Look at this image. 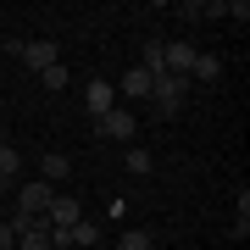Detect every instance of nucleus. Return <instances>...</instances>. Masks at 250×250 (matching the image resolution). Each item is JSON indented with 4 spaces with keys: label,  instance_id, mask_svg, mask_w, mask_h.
Instances as JSON below:
<instances>
[{
    "label": "nucleus",
    "instance_id": "nucleus-17",
    "mask_svg": "<svg viewBox=\"0 0 250 250\" xmlns=\"http://www.w3.org/2000/svg\"><path fill=\"white\" fill-rule=\"evenodd\" d=\"M95 250H106V245H95Z\"/></svg>",
    "mask_w": 250,
    "mask_h": 250
},
{
    "label": "nucleus",
    "instance_id": "nucleus-13",
    "mask_svg": "<svg viewBox=\"0 0 250 250\" xmlns=\"http://www.w3.org/2000/svg\"><path fill=\"white\" fill-rule=\"evenodd\" d=\"M117 250H150V233H139V228L123 233V239H117Z\"/></svg>",
    "mask_w": 250,
    "mask_h": 250
},
{
    "label": "nucleus",
    "instance_id": "nucleus-15",
    "mask_svg": "<svg viewBox=\"0 0 250 250\" xmlns=\"http://www.w3.org/2000/svg\"><path fill=\"white\" fill-rule=\"evenodd\" d=\"M0 250H17V233H11V223H0Z\"/></svg>",
    "mask_w": 250,
    "mask_h": 250
},
{
    "label": "nucleus",
    "instance_id": "nucleus-8",
    "mask_svg": "<svg viewBox=\"0 0 250 250\" xmlns=\"http://www.w3.org/2000/svg\"><path fill=\"white\" fill-rule=\"evenodd\" d=\"M117 95H128V100H150V72H145V67H128L123 83H117Z\"/></svg>",
    "mask_w": 250,
    "mask_h": 250
},
{
    "label": "nucleus",
    "instance_id": "nucleus-12",
    "mask_svg": "<svg viewBox=\"0 0 250 250\" xmlns=\"http://www.w3.org/2000/svg\"><path fill=\"white\" fill-rule=\"evenodd\" d=\"M17 250H56V239H50V233H22Z\"/></svg>",
    "mask_w": 250,
    "mask_h": 250
},
{
    "label": "nucleus",
    "instance_id": "nucleus-14",
    "mask_svg": "<svg viewBox=\"0 0 250 250\" xmlns=\"http://www.w3.org/2000/svg\"><path fill=\"white\" fill-rule=\"evenodd\" d=\"M123 161H128V172H150V150H128Z\"/></svg>",
    "mask_w": 250,
    "mask_h": 250
},
{
    "label": "nucleus",
    "instance_id": "nucleus-7",
    "mask_svg": "<svg viewBox=\"0 0 250 250\" xmlns=\"http://www.w3.org/2000/svg\"><path fill=\"white\" fill-rule=\"evenodd\" d=\"M217 83L223 78V56H211V50H195V62H189V83Z\"/></svg>",
    "mask_w": 250,
    "mask_h": 250
},
{
    "label": "nucleus",
    "instance_id": "nucleus-2",
    "mask_svg": "<svg viewBox=\"0 0 250 250\" xmlns=\"http://www.w3.org/2000/svg\"><path fill=\"white\" fill-rule=\"evenodd\" d=\"M6 50L17 56L22 67H34V72H45V67H56V62H62V50H56L50 39H11Z\"/></svg>",
    "mask_w": 250,
    "mask_h": 250
},
{
    "label": "nucleus",
    "instance_id": "nucleus-6",
    "mask_svg": "<svg viewBox=\"0 0 250 250\" xmlns=\"http://www.w3.org/2000/svg\"><path fill=\"white\" fill-rule=\"evenodd\" d=\"M83 106H89V117H106L117 106V89H111L106 78H89V83H83Z\"/></svg>",
    "mask_w": 250,
    "mask_h": 250
},
{
    "label": "nucleus",
    "instance_id": "nucleus-5",
    "mask_svg": "<svg viewBox=\"0 0 250 250\" xmlns=\"http://www.w3.org/2000/svg\"><path fill=\"white\" fill-rule=\"evenodd\" d=\"M45 223H50V233H62V228H72V223H83L78 195H56V200H50V211H45Z\"/></svg>",
    "mask_w": 250,
    "mask_h": 250
},
{
    "label": "nucleus",
    "instance_id": "nucleus-16",
    "mask_svg": "<svg viewBox=\"0 0 250 250\" xmlns=\"http://www.w3.org/2000/svg\"><path fill=\"white\" fill-rule=\"evenodd\" d=\"M6 189H17V184H11V178H0V195H6Z\"/></svg>",
    "mask_w": 250,
    "mask_h": 250
},
{
    "label": "nucleus",
    "instance_id": "nucleus-3",
    "mask_svg": "<svg viewBox=\"0 0 250 250\" xmlns=\"http://www.w3.org/2000/svg\"><path fill=\"white\" fill-rule=\"evenodd\" d=\"M95 134H100V139H117V145H128V139L139 134V117L128 111V106H111L106 117H95Z\"/></svg>",
    "mask_w": 250,
    "mask_h": 250
},
{
    "label": "nucleus",
    "instance_id": "nucleus-9",
    "mask_svg": "<svg viewBox=\"0 0 250 250\" xmlns=\"http://www.w3.org/2000/svg\"><path fill=\"white\" fill-rule=\"evenodd\" d=\"M39 172H45V184L67 178V172H72V156H62V150H45V161H39Z\"/></svg>",
    "mask_w": 250,
    "mask_h": 250
},
{
    "label": "nucleus",
    "instance_id": "nucleus-1",
    "mask_svg": "<svg viewBox=\"0 0 250 250\" xmlns=\"http://www.w3.org/2000/svg\"><path fill=\"white\" fill-rule=\"evenodd\" d=\"M184 95H189V78H178V72L150 78V106H156V117H172V111L184 106Z\"/></svg>",
    "mask_w": 250,
    "mask_h": 250
},
{
    "label": "nucleus",
    "instance_id": "nucleus-11",
    "mask_svg": "<svg viewBox=\"0 0 250 250\" xmlns=\"http://www.w3.org/2000/svg\"><path fill=\"white\" fill-rule=\"evenodd\" d=\"M39 78H45V89H67V78H72V72L56 62V67H45V72H39Z\"/></svg>",
    "mask_w": 250,
    "mask_h": 250
},
{
    "label": "nucleus",
    "instance_id": "nucleus-10",
    "mask_svg": "<svg viewBox=\"0 0 250 250\" xmlns=\"http://www.w3.org/2000/svg\"><path fill=\"white\" fill-rule=\"evenodd\" d=\"M17 172H22V150H11V139H0V178L17 184Z\"/></svg>",
    "mask_w": 250,
    "mask_h": 250
},
{
    "label": "nucleus",
    "instance_id": "nucleus-4",
    "mask_svg": "<svg viewBox=\"0 0 250 250\" xmlns=\"http://www.w3.org/2000/svg\"><path fill=\"white\" fill-rule=\"evenodd\" d=\"M50 200H56V184H45V178H28V184H17V211H28V217H45V211H50Z\"/></svg>",
    "mask_w": 250,
    "mask_h": 250
}]
</instances>
